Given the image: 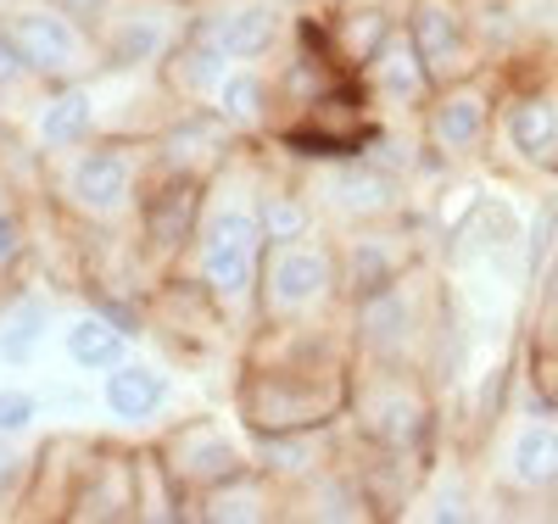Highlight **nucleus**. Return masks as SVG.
I'll return each mask as SVG.
<instances>
[{
	"mask_svg": "<svg viewBox=\"0 0 558 524\" xmlns=\"http://www.w3.org/2000/svg\"><path fill=\"white\" fill-rule=\"evenodd\" d=\"M525 363H531V357H525ZM531 368L547 379V391H553V402H558V363H531Z\"/></svg>",
	"mask_w": 558,
	"mask_h": 524,
	"instance_id": "e433bc0d",
	"label": "nucleus"
},
{
	"mask_svg": "<svg viewBox=\"0 0 558 524\" xmlns=\"http://www.w3.org/2000/svg\"><path fill=\"white\" fill-rule=\"evenodd\" d=\"M213 112L246 139H268L279 129V84H274V73L263 62H235L229 78L218 84V95H213Z\"/></svg>",
	"mask_w": 558,
	"mask_h": 524,
	"instance_id": "5701e85b",
	"label": "nucleus"
},
{
	"mask_svg": "<svg viewBox=\"0 0 558 524\" xmlns=\"http://www.w3.org/2000/svg\"><path fill=\"white\" fill-rule=\"evenodd\" d=\"M7 17V34L17 45L23 68L34 73V84H78V78H96L107 73V57L96 45V28L89 17L68 12L62 0H17Z\"/></svg>",
	"mask_w": 558,
	"mask_h": 524,
	"instance_id": "6e6552de",
	"label": "nucleus"
},
{
	"mask_svg": "<svg viewBox=\"0 0 558 524\" xmlns=\"http://www.w3.org/2000/svg\"><path fill=\"white\" fill-rule=\"evenodd\" d=\"M357 84H363L368 101H375V112H402V118H418L425 101L436 95V84H430V73H425V62H418V51H413V39H408L402 23L386 34L380 51L363 62Z\"/></svg>",
	"mask_w": 558,
	"mask_h": 524,
	"instance_id": "aec40b11",
	"label": "nucleus"
},
{
	"mask_svg": "<svg viewBox=\"0 0 558 524\" xmlns=\"http://www.w3.org/2000/svg\"><path fill=\"white\" fill-rule=\"evenodd\" d=\"M352 363L341 357H241L235 368V418L246 436H291L341 424L352 407Z\"/></svg>",
	"mask_w": 558,
	"mask_h": 524,
	"instance_id": "f03ea898",
	"label": "nucleus"
},
{
	"mask_svg": "<svg viewBox=\"0 0 558 524\" xmlns=\"http://www.w3.org/2000/svg\"><path fill=\"white\" fill-rule=\"evenodd\" d=\"M129 341L134 336L101 307H84V313H73L62 324V352H68V363L78 374H107V368L129 363Z\"/></svg>",
	"mask_w": 558,
	"mask_h": 524,
	"instance_id": "a878e982",
	"label": "nucleus"
},
{
	"mask_svg": "<svg viewBox=\"0 0 558 524\" xmlns=\"http://www.w3.org/2000/svg\"><path fill=\"white\" fill-rule=\"evenodd\" d=\"M28 468H34V452L17 447V436H0V519H17Z\"/></svg>",
	"mask_w": 558,
	"mask_h": 524,
	"instance_id": "2f4dec72",
	"label": "nucleus"
},
{
	"mask_svg": "<svg viewBox=\"0 0 558 524\" xmlns=\"http://www.w3.org/2000/svg\"><path fill=\"white\" fill-rule=\"evenodd\" d=\"M207 184L213 179L173 173V168L151 173L146 196H140V212H134V241H140V252H146V263L157 273H173L184 263V252H191L202 207H207Z\"/></svg>",
	"mask_w": 558,
	"mask_h": 524,
	"instance_id": "4468645a",
	"label": "nucleus"
},
{
	"mask_svg": "<svg viewBox=\"0 0 558 524\" xmlns=\"http://www.w3.org/2000/svg\"><path fill=\"white\" fill-rule=\"evenodd\" d=\"M336 252H341V296H347V307L363 302V296H375V291H386L391 279H402L408 268L425 263L413 212L391 218V223H368V229H341Z\"/></svg>",
	"mask_w": 558,
	"mask_h": 524,
	"instance_id": "2eb2a0df",
	"label": "nucleus"
},
{
	"mask_svg": "<svg viewBox=\"0 0 558 524\" xmlns=\"http://www.w3.org/2000/svg\"><path fill=\"white\" fill-rule=\"evenodd\" d=\"M430 519H441V524H458V519H475V502L463 497V491H436V497H430Z\"/></svg>",
	"mask_w": 558,
	"mask_h": 524,
	"instance_id": "f704fd0d",
	"label": "nucleus"
},
{
	"mask_svg": "<svg viewBox=\"0 0 558 524\" xmlns=\"http://www.w3.org/2000/svg\"><path fill=\"white\" fill-rule=\"evenodd\" d=\"M84 447H89V436H68V430L34 441V468H28V486H23V502H17V519H23V524H28V519H39V524H45V519H62V524H68Z\"/></svg>",
	"mask_w": 558,
	"mask_h": 524,
	"instance_id": "412c9836",
	"label": "nucleus"
},
{
	"mask_svg": "<svg viewBox=\"0 0 558 524\" xmlns=\"http://www.w3.org/2000/svg\"><path fill=\"white\" fill-rule=\"evenodd\" d=\"M168 474L184 486V497H191V513H196V497L235 480V474L252 468V436L229 430V424L218 413H191V418H173L162 424V430L151 436Z\"/></svg>",
	"mask_w": 558,
	"mask_h": 524,
	"instance_id": "f8f14e48",
	"label": "nucleus"
},
{
	"mask_svg": "<svg viewBox=\"0 0 558 524\" xmlns=\"http://www.w3.org/2000/svg\"><path fill=\"white\" fill-rule=\"evenodd\" d=\"M0 368H7V352H0Z\"/></svg>",
	"mask_w": 558,
	"mask_h": 524,
	"instance_id": "58836bf2",
	"label": "nucleus"
},
{
	"mask_svg": "<svg viewBox=\"0 0 558 524\" xmlns=\"http://www.w3.org/2000/svg\"><path fill=\"white\" fill-rule=\"evenodd\" d=\"M252 151V139H246ZM246 151L229 162L213 184H207V207L196 223V241L184 252V263L173 273H191L202 291L223 307V318L235 324V336L246 341L257 324V273H263V252H268V229L257 218L252 202V162Z\"/></svg>",
	"mask_w": 558,
	"mask_h": 524,
	"instance_id": "f257e3e1",
	"label": "nucleus"
},
{
	"mask_svg": "<svg viewBox=\"0 0 558 524\" xmlns=\"http://www.w3.org/2000/svg\"><path fill=\"white\" fill-rule=\"evenodd\" d=\"M291 23L279 0H196V28L235 62H268L286 51Z\"/></svg>",
	"mask_w": 558,
	"mask_h": 524,
	"instance_id": "6ab92c4d",
	"label": "nucleus"
},
{
	"mask_svg": "<svg viewBox=\"0 0 558 524\" xmlns=\"http://www.w3.org/2000/svg\"><path fill=\"white\" fill-rule=\"evenodd\" d=\"M68 524H140V486H134V441L89 436L78 486H73V513Z\"/></svg>",
	"mask_w": 558,
	"mask_h": 524,
	"instance_id": "f3484780",
	"label": "nucleus"
},
{
	"mask_svg": "<svg viewBox=\"0 0 558 524\" xmlns=\"http://www.w3.org/2000/svg\"><path fill=\"white\" fill-rule=\"evenodd\" d=\"M508 436L497 447V486L514 502H553L558 497V413H508Z\"/></svg>",
	"mask_w": 558,
	"mask_h": 524,
	"instance_id": "a211bd4d",
	"label": "nucleus"
},
{
	"mask_svg": "<svg viewBox=\"0 0 558 524\" xmlns=\"http://www.w3.org/2000/svg\"><path fill=\"white\" fill-rule=\"evenodd\" d=\"M525 357L531 363H558V263L542 273L525 313Z\"/></svg>",
	"mask_w": 558,
	"mask_h": 524,
	"instance_id": "7c9ffc66",
	"label": "nucleus"
},
{
	"mask_svg": "<svg viewBox=\"0 0 558 524\" xmlns=\"http://www.w3.org/2000/svg\"><path fill=\"white\" fill-rule=\"evenodd\" d=\"M553 263H558V202L542 196L520 223V284L525 291H536Z\"/></svg>",
	"mask_w": 558,
	"mask_h": 524,
	"instance_id": "c85d7f7f",
	"label": "nucleus"
},
{
	"mask_svg": "<svg viewBox=\"0 0 558 524\" xmlns=\"http://www.w3.org/2000/svg\"><path fill=\"white\" fill-rule=\"evenodd\" d=\"M23 196H17V184L7 179V168H0V212H7V207H17Z\"/></svg>",
	"mask_w": 558,
	"mask_h": 524,
	"instance_id": "c9c22d12",
	"label": "nucleus"
},
{
	"mask_svg": "<svg viewBox=\"0 0 558 524\" xmlns=\"http://www.w3.org/2000/svg\"><path fill=\"white\" fill-rule=\"evenodd\" d=\"M286 513H291V491L274 474H263L257 463L196 497V524H274Z\"/></svg>",
	"mask_w": 558,
	"mask_h": 524,
	"instance_id": "4be33fe9",
	"label": "nucleus"
},
{
	"mask_svg": "<svg viewBox=\"0 0 558 524\" xmlns=\"http://www.w3.org/2000/svg\"><path fill=\"white\" fill-rule=\"evenodd\" d=\"M12 7H17V0H0V12H12Z\"/></svg>",
	"mask_w": 558,
	"mask_h": 524,
	"instance_id": "4c0bfd02",
	"label": "nucleus"
},
{
	"mask_svg": "<svg viewBox=\"0 0 558 524\" xmlns=\"http://www.w3.org/2000/svg\"><path fill=\"white\" fill-rule=\"evenodd\" d=\"M452 307V284L418 263L402 279H391L386 291L363 296L347 307V329H352V352L363 363H408V368H425L430 336L441 329Z\"/></svg>",
	"mask_w": 558,
	"mask_h": 524,
	"instance_id": "39448f33",
	"label": "nucleus"
},
{
	"mask_svg": "<svg viewBox=\"0 0 558 524\" xmlns=\"http://www.w3.org/2000/svg\"><path fill=\"white\" fill-rule=\"evenodd\" d=\"M39 263V229H34V207L17 202L0 212V284H23V273Z\"/></svg>",
	"mask_w": 558,
	"mask_h": 524,
	"instance_id": "c756f323",
	"label": "nucleus"
},
{
	"mask_svg": "<svg viewBox=\"0 0 558 524\" xmlns=\"http://www.w3.org/2000/svg\"><path fill=\"white\" fill-rule=\"evenodd\" d=\"M101 89H107V73L78 78V84H51V89H39V107H28L23 123H28V139L39 146L45 162H51V157H68V151L89 146V139H101V134H118V123L107 118Z\"/></svg>",
	"mask_w": 558,
	"mask_h": 524,
	"instance_id": "dca6fc26",
	"label": "nucleus"
},
{
	"mask_svg": "<svg viewBox=\"0 0 558 524\" xmlns=\"http://www.w3.org/2000/svg\"><path fill=\"white\" fill-rule=\"evenodd\" d=\"M57 324V307L51 296H34V291H12L0 302V352H7V368H23L34 363L45 329Z\"/></svg>",
	"mask_w": 558,
	"mask_h": 524,
	"instance_id": "cd10ccee",
	"label": "nucleus"
},
{
	"mask_svg": "<svg viewBox=\"0 0 558 524\" xmlns=\"http://www.w3.org/2000/svg\"><path fill=\"white\" fill-rule=\"evenodd\" d=\"M134 486H140V524H191V497L168 474L157 441H134Z\"/></svg>",
	"mask_w": 558,
	"mask_h": 524,
	"instance_id": "bb28decb",
	"label": "nucleus"
},
{
	"mask_svg": "<svg viewBox=\"0 0 558 524\" xmlns=\"http://www.w3.org/2000/svg\"><path fill=\"white\" fill-rule=\"evenodd\" d=\"M157 173V134H101L45 162V202L73 229H134L140 196Z\"/></svg>",
	"mask_w": 558,
	"mask_h": 524,
	"instance_id": "7ed1b4c3",
	"label": "nucleus"
},
{
	"mask_svg": "<svg viewBox=\"0 0 558 524\" xmlns=\"http://www.w3.org/2000/svg\"><path fill=\"white\" fill-rule=\"evenodd\" d=\"M89 28L112 73H157L196 28V0H107Z\"/></svg>",
	"mask_w": 558,
	"mask_h": 524,
	"instance_id": "9b49d317",
	"label": "nucleus"
},
{
	"mask_svg": "<svg viewBox=\"0 0 558 524\" xmlns=\"http://www.w3.org/2000/svg\"><path fill=\"white\" fill-rule=\"evenodd\" d=\"M347 313L336 234L318 229L302 241H268L257 273V324H307ZM252 324V329H257Z\"/></svg>",
	"mask_w": 558,
	"mask_h": 524,
	"instance_id": "423d86ee",
	"label": "nucleus"
},
{
	"mask_svg": "<svg viewBox=\"0 0 558 524\" xmlns=\"http://www.w3.org/2000/svg\"><path fill=\"white\" fill-rule=\"evenodd\" d=\"M307 190L318 202L324 229H368V223H391V218L413 212L408 173L391 168L375 151L341 157V162H318V173H307Z\"/></svg>",
	"mask_w": 558,
	"mask_h": 524,
	"instance_id": "9d476101",
	"label": "nucleus"
},
{
	"mask_svg": "<svg viewBox=\"0 0 558 524\" xmlns=\"http://www.w3.org/2000/svg\"><path fill=\"white\" fill-rule=\"evenodd\" d=\"M12 89H45V84H34V73L23 68L17 45H12V34H7V17H0V101H7Z\"/></svg>",
	"mask_w": 558,
	"mask_h": 524,
	"instance_id": "72a5a7b5",
	"label": "nucleus"
},
{
	"mask_svg": "<svg viewBox=\"0 0 558 524\" xmlns=\"http://www.w3.org/2000/svg\"><path fill=\"white\" fill-rule=\"evenodd\" d=\"M168 402H173V379L151 363L129 357V363L101 374V407L123 424V430H134V424H162Z\"/></svg>",
	"mask_w": 558,
	"mask_h": 524,
	"instance_id": "b1692460",
	"label": "nucleus"
},
{
	"mask_svg": "<svg viewBox=\"0 0 558 524\" xmlns=\"http://www.w3.org/2000/svg\"><path fill=\"white\" fill-rule=\"evenodd\" d=\"M347 430L380 452L402 458H436L447 430V397L425 379V368L408 363H352V407Z\"/></svg>",
	"mask_w": 558,
	"mask_h": 524,
	"instance_id": "20e7f679",
	"label": "nucleus"
},
{
	"mask_svg": "<svg viewBox=\"0 0 558 524\" xmlns=\"http://www.w3.org/2000/svg\"><path fill=\"white\" fill-rule=\"evenodd\" d=\"M229 68H235V57L218 51L202 28H191V34L179 39V51L157 73H162V84H168V95H173L179 107H213V95L229 78Z\"/></svg>",
	"mask_w": 558,
	"mask_h": 524,
	"instance_id": "393cba45",
	"label": "nucleus"
},
{
	"mask_svg": "<svg viewBox=\"0 0 558 524\" xmlns=\"http://www.w3.org/2000/svg\"><path fill=\"white\" fill-rule=\"evenodd\" d=\"M39 413H45V402L34 397V391H23V386H0V436H28L34 424H39Z\"/></svg>",
	"mask_w": 558,
	"mask_h": 524,
	"instance_id": "473e14b6",
	"label": "nucleus"
},
{
	"mask_svg": "<svg viewBox=\"0 0 558 524\" xmlns=\"http://www.w3.org/2000/svg\"><path fill=\"white\" fill-rule=\"evenodd\" d=\"M402 28L436 89L492 68V51L475 28L470 0H402Z\"/></svg>",
	"mask_w": 558,
	"mask_h": 524,
	"instance_id": "ddd939ff",
	"label": "nucleus"
},
{
	"mask_svg": "<svg viewBox=\"0 0 558 524\" xmlns=\"http://www.w3.org/2000/svg\"><path fill=\"white\" fill-rule=\"evenodd\" d=\"M497 95V151L508 168L558 179V62L553 57H502Z\"/></svg>",
	"mask_w": 558,
	"mask_h": 524,
	"instance_id": "0eeeda50",
	"label": "nucleus"
},
{
	"mask_svg": "<svg viewBox=\"0 0 558 524\" xmlns=\"http://www.w3.org/2000/svg\"><path fill=\"white\" fill-rule=\"evenodd\" d=\"M497 95H502L497 62L430 95L425 112H418V139H425L436 168H475L497 151Z\"/></svg>",
	"mask_w": 558,
	"mask_h": 524,
	"instance_id": "1a4fd4ad",
	"label": "nucleus"
},
{
	"mask_svg": "<svg viewBox=\"0 0 558 524\" xmlns=\"http://www.w3.org/2000/svg\"><path fill=\"white\" fill-rule=\"evenodd\" d=\"M0 291H7V284H0Z\"/></svg>",
	"mask_w": 558,
	"mask_h": 524,
	"instance_id": "ea45409f",
	"label": "nucleus"
}]
</instances>
